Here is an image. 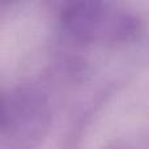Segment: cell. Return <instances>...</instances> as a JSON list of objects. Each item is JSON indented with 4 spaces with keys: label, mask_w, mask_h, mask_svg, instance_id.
I'll return each instance as SVG.
<instances>
[{
    "label": "cell",
    "mask_w": 149,
    "mask_h": 149,
    "mask_svg": "<svg viewBox=\"0 0 149 149\" xmlns=\"http://www.w3.org/2000/svg\"><path fill=\"white\" fill-rule=\"evenodd\" d=\"M64 33L81 45L116 46L136 38L141 29L139 16L109 3H65L59 12Z\"/></svg>",
    "instance_id": "1"
},
{
    "label": "cell",
    "mask_w": 149,
    "mask_h": 149,
    "mask_svg": "<svg viewBox=\"0 0 149 149\" xmlns=\"http://www.w3.org/2000/svg\"><path fill=\"white\" fill-rule=\"evenodd\" d=\"M50 123L51 111L41 90L24 86L0 93V137L12 148L26 149L41 143Z\"/></svg>",
    "instance_id": "2"
}]
</instances>
